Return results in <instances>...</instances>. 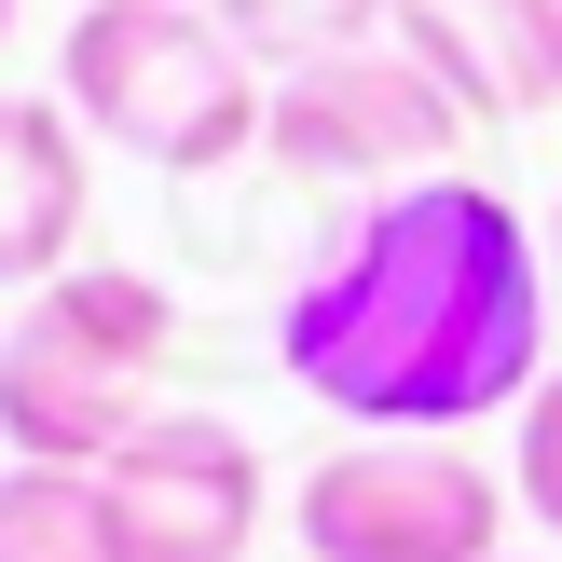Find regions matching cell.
I'll use <instances>...</instances> for the list:
<instances>
[{"label": "cell", "instance_id": "cell-1", "mask_svg": "<svg viewBox=\"0 0 562 562\" xmlns=\"http://www.w3.org/2000/svg\"><path fill=\"white\" fill-rule=\"evenodd\" d=\"M274 357L357 439H453L481 412H521L549 371V261L536 220L494 179H398L357 192L344 234L289 274Z\"/></svg>", "mask_w": 562, "mask_h": 562}, {"label": "cell", "instance_id": "cell-2", "mask_svg": "<svg viewBox=\"0 0 562 562\" xmlns=\"http://www.w3.org/2000/svg\"><path fill=\"white\" fill-rule=\"evenodd\" d=\"M55 97H69L82 137L165 165V179H220L234 151H261V55L220 27V0H97L69 14V55H55Z\"/></svg>", "mask_w": 562, "mask_h": 562}, {"label": "cell", "instance_id": "cell-3", "mask_svg": "<svg viewBox=\"0 0 562 562\" xmlns=\"http://www.w3.org/2000/svg\"><path fill=\"white\" fill-rule=\"evenodd\" d=\"M179 357V302L124 261H69L55 289H27V316L0 329V439L14 467H110L151 398L137 384Z\"/></svg>", "mask_w": 562, "mask_h": 562}, {"label": "cell", "instance_id": "cell-4", "mask_svg": "<svg viewBox=\"0 0 562 562\" xmlns=\"http://www.w3.org/2000/svg\"><path fill=\"white\" fill-rule=\"evenodd\" d=\"M302 549L316 562H494L508 494L467 439H344L302 467Z\"/></svg>", "mask_w": 562, "mask_h": 562}, {"label": "cell", "instance_id": "cell-5", "mask_svg": "<svg viewBox=\"0 0 562 562\" xmlns=\"http://www.w3.org/2000/svg\"><path fill=\"white\" fill-rule=\"evenodd\" d=\"M467 137V110L412 69L398 42H357V55H316V69H274V110H261V151L289 179H344V192H398V179H439Z\"/></svg>", "mask_w": 562, "mask_h": 562}, {"label": "cell", "instance_id": "cell-6", "mask_svg": "<svg viewBox=\"0 0 562 562\" xmlns=\"http://www.w3.org/2000/svg\"><path fill=\"white\" fill-rule=\"evenodd\" d=\"M97 481L124 521V562H247V536H261V453L220 412H151Z\"/></svg>", "mask_w": 562, "mask_h": 562}, {"label": "cell", "instance_id": "cell-7", "mask_svg": "<svg viewBox=\"0 0 562 562\" xmlns=\"http://www.w3.org/2000/svg\"><path fill=\"white\" fill-rule=\"evenodd\" d=\"M398 55L467 124L562 110V0H398Z\"/></svg>", "mask_w": 562, "mask_h": 562}, {"label": "cell", "instance_id": "cell-8", "mask_svg": "<svg viewBox=\"0 0 562 562\" xmlns=\"http://www.w3.org/2000/svg\"><path fill=\"white\" fill-rule=\"evenodd\" d=\"M82 206L97 179H82L69 97H0V289H55L82 247Z\"/></svg>", "mask_w": 562, "mask_h": 562}, {"label": "cell", "instance_id": "cell-9", "mask_svg": "<svg viewBox=\"0 0 562 562\" xmlns=\"http://www.w3.org/2000/svg\"><path fill=\"white\" fill-rule=\"evenodd\" d=\"M0 562H124L97 467H0Z\"/></svg>", "mask_w": 562, "mask_h": 562}, {"label": "cell", "instance_id": "cell-10", "mask_svg": "<svg viewBox=\"0 0 562 562\" xmlns=\"http://www.w3.org/2000/svg\"><path fill=\"white\" fill-rule=\"evenodd\" d=\"M220 27H234L261 69H316V55H357L398 27V0H220Z\"/></svg>", "mask_w": 562, "mask_h": 562}, {"label": "cell", "instance_id": "cell-11", "mask_svg": "<svg viewBox=\"0 0 562 562\" xmlns=\"http://www.w3.org/2000/svg\"><path fill=\"white\" fill-rule=\"evenodd\" d=\"M508 494H521V508H536L549 536H562V357L536 371V398H521V453H508Z\"/></svg>", "mask_w": 562, "mask_h": 562}, {"label": "cell", "instance_id": "cell-12", "mask_svg": "<svg viewBox=\"0 0 562 562\" xmlns=\"http://www.w3.org/2000/svg\"><path fill=\"white\" fill-rule=\"evenodd\" d=\"M0 42H14V0H0Z\"/></svg>", "mask_w": 562, "mask_h": 562}, {"label": "cell", "instance_id": "cell-13", "mask_svg": "<svg viewBox=\"0 0 562 562\" xmlns=\"http://www.w3.org/2000/svg\"><path fill=\"white\" fill-rule=\"evenodd\" d=\"M549 261H562V220H549Z\"/></svg>", "mask_w": 562, "mask_h": 562}, {"label": "cell", "instance_id": "cell-14", "mask_svg": "<svg viewBox=\"0 0 562 562\" xmlns=\"http://www.w3.org/2000/svg\"><path fill=\"white\" fill-rule=\"evenodd\" d=\"M82 14H97V0H82Z\"/></svg>", "mask_w": 562, "mask_h": 562}, {"label": "cell", "instance_id": "cell-15", "mask_svg": "<svg viewBox=\"0 0 562 562\" xmlns=\"http://www.w3.org/2000/svg\"><path fill=\"white\" fill-rule=\"evenodd\" d=\"M494 562H508V549H494Z\"/></svg>", "mask_w": 562, "mask_h": 562}]
</instances>
